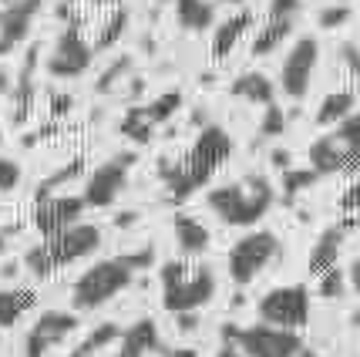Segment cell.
<instances>
[{
  "label": "cell",
  "mask_w": 360,
  "mask_h": 357,
  "mask_svg": "<svg viewBox=\"0 0 360 357\" xmlns=\"http://www.w3.org/2000/svg\"><path fill=\"white\" fill-rule=\"evenodd\" d=\"M233 156V139L222 125H205L199 132L195 145L188 149L182 162L172 158H158V175L169 189V202H186L226 165V158Z\"/></svg>",
  "instance_id": "1"
},
{
  "label": "cell",
  "mask_w": 360,
  "mask_h": 357,
  "mask_svg": "<svg viewBox=\"0 0 360 357\" xmlns=\"http://www.w3.org/2000/svg\"><path fill=\"white\" fill-rule=\"evenodd\" d=\"M205 202L226 226H252L273 209L276 192H273L266 175H246L243 182L212 189L205 196Z\"/></svg>",
  "instance_id": "2"
},
{
  "label": "cell",
  "mask_w": 360,
  "mask_h": 357,
  "mask_svg": "<svg viewBox=\"0 0 360 357\" xmlns=\"http://www.w3.org/2000/svg\"><path fill=\"white\" fill-rule=\"evenodd\" d=\"M162 280V307L169 313L199 311L216 296V273L209 266H186L182 260H169L158 270Z\"/></svg>",
  "instance_id": "3"
},
{
  "label": "cell",
  "mask_w": 360,
  "mask_h": 357,
  "mask_svg": "<svg viewBox=\"0 0 360 357\" xmlns=\"http://www.w3.org/2000/svg\"><path fill=\"white\" fill-rule=\"evenodd\" d=\"M131 280H135V266L128 263V256L101 260L78 277L75 290H71V303H75V311H98L108 300H115L125 287H131Z\"/></svg>",
  "instance_id": "4"
},
{
  "label": "cell",
  "mask_w": 360,
  "mask_h": 357,
  "mask_svg": "<svg viewBox=\"0 0 360 357\" xmlns=\"http://www.w3.org/2000/svg\"><path fill=\"white\" fill-rule=\"evenodd\" d=\"M222 341L236 344L243 351V357H293L303 347L297 330L273 324H252V327L222 324Z\"/></svg>",
  "instance_id": "5"
},
{
  "label": "cell",
  "mask_w": 360,
  "mask_h": 357,
  "mask_svg": "<svg viewBox=\"0 0 360 357\" xmlns=\"http://www.w3.org/2000/svg\"><path fill=\"white\" fill-rule=\"evenodd\" d=\"M280 256V239L266 230L259 233H246L226 256V266H229V280L236 287H250L252 280L259 277L273 260Z\"/></svg>",
  "instance_id": "6"
},
{
  "label": "cell",
  "mask_w": 360,
  "mask_h": 357,
  "mask_svg": "<svg viewBox=\"0 0 360 357\" xmlns=\"http://www.w3.org/2000/svg\"><path fill=\"white\" fill-rule=\"evenodd\" d=\"M259 320L273 327H286V330H300L310 320V290L303 283L273 287L259 300Z\"/></svg>",
  "instance_id": "7"
},
{
  "label": "cell",
  "mask_w": 360,
  "mask_h": 357,
  "mask_svg": "<svg viewBox=\"0 0 360 357\" xmlns=\"http://www.w3.org/2000/svg\"><path fill=\"white\" fill-rule=\"evenodd\" d=\"M135 162H139L135 152H122V156L101 162V165L91 172L88 186H84V196H81L84 206H91V209H105V206H111V202L122 196V189L128 186V172H131Z\"/></svg>",
  "instance_id": "8"
},
{
  "label": "cell",
  "mask_w": 360,
  "mask_h": 357,
  "mask_svg": "<svg viewBox=\"0 0 360 357\" xmlns=\"http://www.w3.org/2000/svg\"><path fill=\"white\" fill-rule=\"evenodd\" d=\"M98 246H101V230H98L94 223H81V219L75 226L61 230L58 236H47L44 239V249H47V256H51V266H54V270L91 256Z\"/></svg>",
  "instance_id": "9"
},
{
  "label": "cell",
  "mask_w": 360,
  "mask_h": 357,
  "mask_svg": "<svg viewBox=\"0 0 360 357\" xmlns=\"http://www.w3.org/2000/svg\"><path fill=\"white\" fill-rule=\"evenodd\" d=\"M94 61V47L84 44L78 24H68L58 37V44L47 58V75L51 78H81Z\"/></svg>",
  "instance_id": "10"
},
{
  "label": "cell",
  "mask_w": 360,
  "mask_h": 357,
  "mask_svg": "<svg viewBox=\"0 0 360 357\" xmlns=\"http://www.w3.org/2000/svg\"><path fill=\"white\" fill-rule=\"evenodd\" d=\"M316 58H320V44L314 37H300L297 44L290 47L286 61L280 68V88L286 98L300 101L303 94L310 92V81H314L316 71Z\"/></svg>",
  "instance_id": "11"
},
{
  "label": "cell",
  "mask_w": 360,
  "mask_h": 357,
  "mask_svg": "<svg viewBox=\"0 0 360 357\" xmlns=\"http://www.w3.org/2000/svg\"><path fill=\"white\" fill-rule=\"evenodd\" d=\"M78 330V317L64 311H44L37 317V324L31 327L27 341H24V357H44L54 344H61L64 337H71Z\"/></svg>",
  "instance_id": "12"
},
{
  "label": "cell",
  "mask_w": 360,
  "mask_h": 357,
  "mask_svg": "<svg viewBox=\"0 0 360 357\" xmlns=\"http://www.w3.org/2000/svg\"><path fill=\"white\" fill-rule=\"evenodd\" d=\"M81 213H84V199L81 196H47L34 209V226L47 239V236H58L61 230L75 226Z\"/></svg>",
  "instance_id": "13"
},
{
  "label": "cell",
  "mask_w": 360,
  "mask_h": 357,
  "mask_svg": "<svg viewBox=\"0 0 360 357\" xmlns=\"http://www.w3.org/2000/svg\"><path fill=\"white\" fill-rule=\"evenodd\" d=\"M37 11H41V0H11L4 7V14H0V58L11 54L31 34Z\"/></svg>",
  "instance_id": "14"
},
{
  "label": "cell",
  "mask_w": 360,
  "mask_h": 357,
  "mask_svg": "<svg viewBox=\"0 0 360 357\" xmlns=\"http://www.w3.org/2000/svg\"><path fill=\"white\" fill-rule=\"evenodd\" d=\"M357 226V219H344V223H337V226H330V230H323L320 233V239L314 243V249H310V260H307V266H310V273H323V270H330V266L340 260V246H344L347 233Z\"/></svg>",
  "instance_id": "15"
},
{
  "label": "cell",
  "mask_w": 360,
  "mask_h": 357,
  "mask_svg": "<svg viewBox=\"0 0 360 357\" xmlns=\"http://www.w3.org/2000/svg\"><path fill=\"white\" fill-rule=\"evenodd\" d=\"M155 351H162L158 327L152 317H141V320H135L128 330H122L115 357H148V354H155Z\"/></svg>",
  "instance_id": "16"
},
{
  "label": "cell",
  "mask_w": 360,
  "mask_h": 357,
  "mask_svg": "<svg viewBox=\"0 0 360 357\" xmlns=\"http://www.w3.org/2000/svg\"><path fill=\"white\" fill-rule=\"evenodd\" d=\"M172 233H175L179 249H182L186 256H199V253L209 249V230H205L195 216H188V213H175Z\"/></svg>",
  "instance_id": "17"
},
{
  "label": "cell",
  "mask_w": 360,
  "mask_h": 357,
  "mask_svg": "<svg viewBox=\"0 0 360 357\" xmlns=\"http://www.w3.org/2000/svg\"><path fill=\"white\" fill-rule=\"evenodd\" d=\"M233 98H243V101H250V105H269L273 98H276V88H273V81L266 75H259V71H246V75H239L233 81V88H229Z\"/></svg>",
  "instance_id": "18"
},
{
  "label": "cell",
  "mask_w": 360,
  "mask_h": 357,
  "mask_svg": "<svg viewBox=\"0 0 360 357\" xmlns=\"http://www.w3.org/2000/svg\"><path fill=\"white\" fill-rule=\"evenodd\" d=\"M252 27V14L250 11H239L236 17H229V20H222L219 27H216V34H212V54L216 58H229L233 54V47L239 44V37Z\"/></svg>",
  "instance_id": "19"
},
{
  "label": "cell",
  "mask_w": 360,
  "mask_h": 357,
  "mask_svg": "<svg viewBox=\"0 0 360 357\" xmlns=\"http://www.w3.org/2000/svg\"><path fill=\"white\" fill-rule=\"evenodd\" d=\"M310 169L316 175H333V172L344 169V149L333 135H323L310 145Z\"/></svg>",
  "instance_id": "20"
},
{
  "label": "cell",
  "mask_w": 360,
  "mask_h": 357,
  "mask_svg": "<svg viewBox=\"0 0 360 357\" xmlns=\"http://www.w3.org/2000/svg\"><path fill=\"white\" fill-rule=\"evenodd\" d=\"M175 17L186 31H205L216 20V4L212 0H175Z\"/></svg>",
  "instance_id": "21"
},
{
  "label": "cell",
  "mask_w": 360,
  "mask_h": 357,
  "mask_svg": "<svg viewBox=\"0 0 360 357\" xmlns=\"http://www.w3.org/2000/svg\"><path fill=\"white\" fill-rule=\"evenodd\" d=\"M34 303H37L34 290H0V330H11Z\"/></svg>",
  "instance_id": "22"
},
{
  "label": "cell",
  "mask_w": 360,
  "mask_h": 357,
  "mask_svg": "<svg viewBox=\"0 0 360 357\" xmlns=\"http://www.w3.org/2000/svg\"><path fill=\"white\" fill-rule=\"evenodd\" d=\"M290 34H293V17H273L266 27H259V34H256L252 54H256V58H266V54H273Z\"/></svg>",
  "instance_id": "23"
},
{
  "label": "cell",
  "mask_w": 360,
  "mask_h": 357,
  "mask_svg": "<svg viewBox=\"0 0 360 357\" xmlns=\"http://www.w3.org/2000/svg\"><path fill=\"white\" fill-rule=\"evenodd\" d=\"M354 92H333L320 101V111H316V125H337L340 118H347L354 111Z\"/></svg>",
  "instance_id": "24"
},
{
  "label": "cell",
  "mask_w": 360,
  "mask_h": 357,
  "mask_svg": "<svg viewBox=\"0 0 360 357\" xmlns=\"http://www.w3.org/2000/svg\"><path fill=\"white\" fill-rule=\"evenodd\" d=\"M122 135L125 139H131L135 145H148L152 142V132H155V125L145 118V111H141V105H131V108L125 111V118H122Z\"/></svg>",
  "instance_id": "25"
},
{
  "label": "cell",
  "mask_w": 360,
  "mask_h": 357,
  "mask_svg": "<svg viewBox=\"0 0 360 357\" xmlns=\"http://www.w3.org/2000/svg\"><path fill=\"white\" fill-rule=\"evenodd\" d=\"M81 172H84V158H71L64 169H58L54 175H47L44 182L34 189V199L41 202V199H47V196H54V189H61V186H68V182H75Z\"/></svg>",
  "instance_id": "26"
},
{
  "label": "cell",
  "mask_w": 360,
  "mask_h": 357,
  "mask_svg": "<svg viewBox=\"0 0 360 357\" xmlns=\"http://www.w3.org/2000/svg\"><path fill=\"white\" fill-rule=\"evenodd\" d=\"M179 108H182V92H165V94H158V98H152L148 105H141L145 118L152 125H165Z\"/></svg>",
  "instance_id": "27"
},
{
  "label": "cell",
  "mask_w": 360,
  "mask_h": 357,
  "mask_svg": "<svg viewBox=\"0 0 360 357\" xmlns=\"http://www.w3.org/2000/svg\"><path fill=\"white\" fill-rule=\"evenodd\" d=\"M333 139L340 142V149H344V152H360V111H350L347 118L337 122Z\"/></svg>",
  "instance_id": "28"
},
{
  "label": "cell",
  "mask_w": 360,
  "mask_h": 357,
  "mask_svg": "<svg viewBox=\"0 0 360 357\" xmlns=\"http://www.w3.org/2000/svg\"><path fill=\"white\" fill-rule=\"evenodd\" d=\"M263 122H259V132H256V145L266 139H276V135H283L286 132V115H283V108H276V101H269V105H263Z\"/></svg>",
  "instance_id": "29"
},
{
  "label": "cell",
  "mask_w": 360,
  "mask_h": 357,
  "mask_svg": "<svg viewBox=\"0 0 360 357\" xmlns=\"http://www.w3.org/2000/svg\"><path fill=\"white\" fill-rule=\"evenodd\" d=\"M320 179L314 169H290L283 172V196H286V202L293 199V196H300L303 189H314V182Z\"/></svg>",
  "instance_id": "30"
},
{
  "label": "cell",
  "mask_w": 360,
  "mask_h": 357,
  "mask_svg": "<svg viewBox=\"0 0 360 357\" xmlns=\"http://www.w3.org/2000/svg\"><path fill=\"white\" fill-rule=\"evenodd\" d=\"M128 71H131V58H128V54H122V58H118L115 64H108V68H105V75L98 78L94 92H98V94L115 92V88H118V84H122V81L128 78Z\"/></svg>",
  "instance_id": "31"
},
{
  "label": "cell",
  "mask_w": 360,
  "mask_h": 357,
  "mask_svg": "<svg viewBox=\"0 0 360 357\" xmlns=\"http://www.w3.org/2000/svg\"><path fill=\"white\" fill-rule=\"evenodd\" d=\"M128 27V11L122 7V11H115V17H111L108 24H105V31L98 34V41H94V51H108V47L118 44V37L125 34Z\"/></svg>",
  "instance_id": "32"
},
{
  "label": "cell",
  "mask_w": 360,
  "mask_h": 357,
  "mask_svg": "<svg viewBox=\"0 0 360 357\" xmlns=\"http://www.w3.org/2000/svg\"><path fill=\"white\" fill-rule=\"evenodd\" d=\"M344 290H347V273L337 263L320 273V287H316V294L323 296V300H337V296H344Z\"/></svg>",
  "instance_id": "33"
},
{
  "label": "cell",
  "mask_w": 360,
  "mask_h": 357,
  "mask_svg": "<svg viewBox=\"0 0 360 357\" xmlns=\"http://www.w3.org/2000/svg\"><path fill=\"white\" fill-rule=\"evenodd\" d=\"M118 337H122V327L118 324H98L91 330V334H88V337H84V344H81V347H84V351H105V347H111V344L118 341Z\"/></svg>",
  "instance_id": "34"
},
{
  "label": "cell",
  "mask_w": 360,
  "mask_h": 357,
  "mask_svg": "<svg viewBox=\"0 0 360 357\" xmlns=\"http://www.w3.org/2000/svg\"><path fill=\"white\" fill-rule=\"evenodd\" d=\"M24 266L31 270L34 277H41V280L54 273V266H51V256H47L44 243H41V246H31L27 253H24Z\"/></svg>",
  "instance_id": "35"
},
{
  "label": "cell",
  "mask_w": 360,
  "mask_h": 357,
  "mask_svg": "<svg viewBox=\"0 0 360 357\" xmlns=\"http://www.w3.org/2000/svg\"><path fill=\"white\" fill-rule=\"evenodd\" d=\"M347 20H350V7H347V4H337V7H327V11L320 14V27H323V31H337V27H344Z\"/></svg>",
  "instance_id": "36"
},
{
  "label": "cell",
  "mask_w": 360,
  "mask_h": 357,
  "mask_svg": "<svg viewBox=\"0 0 360 357\" xmlns=\"http://www.w3.org/2000/svg\"><path fill=\"white\" fill-rule=\"evenodd\" d=\"M17 182H20V165H17L14 158L0 156V192H11V189H17Z\"/></svg>",
  "instance_id": "37"
},
{
  "label": "cell",
  "mask_w": 360,
  "mask_h": 357,
  "mask_svg": "<svg viewBox=\"0 0 360 357\" xmlns=\"http://www.w3.org/2000/svg\"><path fill=\"white\" fill-rule=\"evenodd\" d=\"M303 0H269V17H293Z\"/></svg>",
  "instance_id": "38"
},
{
  "label": "cell",
  "mask_w": 360,
  "mask_h": 357,
  "mask_svg": "<svg viewBox=\"0 0 360 357\" xmlns=\"http://www.w3.org/2000/svg\"><path fill=\"white\" fill-rule=\"evenodd\" d=\"M344 213H360V182H354V186L347 189L344 196H340V202H337Z\"/></svg>",
  "instance_id": "39"
},
{
  "label": "cell",
  "mask_w": 360,
  "mask_h": 357,
  "mask_svg": "<svg viewBox=\"0 0 360 357\" xmlns=\"http://www.w3.org/2000/svg\"><path fill=\"white\" fill-rule=\"evenodd\" d=\"M340 61H344L354 75H360V47L357 44H344L340 47Z\"/></svg>",
  "instance_id": "40"
},
{
  "label": "cell",
  "mask_w": 360,
  "mask_h": 357,
  "mask_svg": "<svg viewBox=\"0 0 360 357\" xmlns=\"http://www.w3.org/2000/svg\"><path fill=\"white\" fill-rule=\"evenodd\" d=\"M75 105V98L71 94H54V101H51V115H68Z\"/></svg>",
  "instance_id": "41"
},
{
  "label": "cell",
  "mask_w": 360,
  "mask_h": 357,
  "mask_svg": "<svg viewBox=\"0 0 360 357\" xmlns=\"http://www.w3.org/2000/svg\"><path fill=\"white\" fill-rule=\"evenodd\" d=\"M179 317V330H186V334H192L195 327H199V317H195V311H186V313H175Z\"/></svg>",
  "instance_id": "42"
},
{
  "label": "cell",
  "mask_w": 360,
  "mask_h": 357,
  "mask_svg": "<svg viewBox=\"0 0 360 357\" xmlns=\"http://www.w3.org/2000/svg\"><path fill=\"white\" fill-rule=\"evenodd\" d=\"M269 162H273V165H276L280 172H286V169H290V162H293V156H290L286 149H276V152L269 156Z\"/></svg>",
  "instance_id": "43"
},
{
  "label": "cell",
  "mask_w": 360,
  "mask_h": 357,
  "mask_svg": "<svg viewBox=\"0 0 360 357\" xmlns=\"http://www.w3.org/2000/svg\"><path fill=\"white\" fill-rule=\"evenodd\" d=\"M347 280H350V287H354V294L360 296V256L350 263V270H347Z\"/></svg>",
  "instance_id": "44"
},
{
  "label": "cell",
  "mask_w": 360,
  "mask_h": 357,
  "mask_svg": "<svg viewBox=\"0 0 360 357\" xmlns=\"http://www.w3.org/2000/svg\"><path fill=\"white\" fill-rule=\"evenodd\" d=\"M216 357H243V351L236 347V344H229V341H222V347H219V354Z\"/></svg>",
  "instance_id": "45"
},
{
  "label": "cell",
  "mask_w": 360,
  "mask_h": 357,
  "mask_svg": "<svg viewBox=\"0 0 360 357\" xmlns=\"http://www.w3.org/2000/svg\"><path fill=\"white\" fill-rule=\"evenodd\" d=\"M135 219H139V213H122V216L115 219V226H118V230H125V226H135Z\"/></svg>",
  "instance_id": "46"
},
{
  "label": "cell",
  "mask_w": 360,
  "mask_h": 357,
  "mask_svg": "<svg viewBox=\"0 0 360 357\" xmlns=\"http://www.w3.org/2000/svg\"><path fill=\"white\" fill-rule=\"evenodd\" d=\"M165 357H199L192 347H175V351H162Z\"/></svg>",
  "instance_id": "47"
},
{
  "label": "cell",
  "mask_w": 360,
  "mask_h": 357,
  "mask_svg": "<svg viewBox=\"0 0 360 357\" xmlns=\"http://www.w3.org/2000/svg\"><path fill=\"white\" fill-rule=\"evenodd\" d=\"M141 92H145V81H141V78H131V92H128V94H131V98H139Z\"/></svg>",
  "instance_id": "48"
},
{
  "label": "cell",
  "mask_w": 360,
  "mask_h": 357,
  "mask_svg": "<svg viewBox=\"0 0 360 357\" xmlns=\"http://www.w3.org/2000/svg\"><path fill=\"white\" fill-rule=\"evenodd\" d=\"M0 92H11V75L7 71H0Z\"/></svg>",
  "instance_id": "49"
},
{
  "label": "cell",
  "mask_w": 360,
  "mask_h": 357,
  "mask_svg": "<svg viewBox=\"0 0 360 357\" xmlns=\"http://www.w3.org/2000/svg\"><path fill=\"white\" fill-rule=\"evenodd\" d=\"M0 273H4V277H17V263H4Z\"/></svg>",
  "instance_id": "50"
},
{
  "label": "cell",
  "mask_w": 360,
  "mask_h": 357,
  "mask_svg": "<svg viewBox=\"0 0 360 357\" xmlns=\"http://www.w3.org/2000/svg\"><path fill=\"white\" fill-rule=\"evenodd\" d=\"M68 357H94V354H91V351H84V347H75Z\"/></svg>",
  "instance_id": "51"
},
{
  "label": "cell",
  "mask_w": 360,
  "mask_h": 357,
  "mask_svg": "<svg viewBox=\"0 0 360 357\" xmlns=\"http://www.w3.org/2000/svg\"><path fill=\"white\" fill-rule=\"evenodd\" d=\"M350 327H357V330H360V307L350 313Z\"/></svg>",
  "instance_id": "52"
},
{
  "label": "cell",
  "mask_w": 360,
  "mask_h": 357,
  "mask_svg": "<svg viewBox=\"0 0 360 357\" xmlns=\"http://www.w3.org/2000/svg\"><path fill=\"white\" fill-rule=\"evenodd\" d=\"M293 357H320V354H314V351H303V347H300V351H297Z\"/></svg>",
  "instance_id": "53"
},
{
  "label": "cell",
  "mask_w": 360,
  "mask_h": 357,
  "mask_svg": "<svg viewBox=\"0 0 360 357\" xmlns=\"http://www.w3.org/2000/svg\"><path fill=\"white\" fill-rule=\"evenodd\" d=\"M222 4H243V0H222Z\"/></svg>",
  "instance_id": "54"
},
{
  "label": "cell",
  "mask_w": 360,
  "mask_h": 357,
  "mask_svg": "<svg viewBox=\"0 0 360 357\" xmlns=\"http://www.w3.org/2000/svg\"><path fill=\"white\" fill-rule=\"evenodd\" d=\"M4 4H11V0H4Z\"/></svg>",
  "instance_id": "55"
}]
</instances>
